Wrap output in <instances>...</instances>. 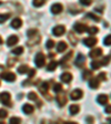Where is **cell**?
I'll return each instance as SVG.
<instances>
[{
    "instance_id": "obj_1",
    "label": "cell",
    "mask_w": 111,
    "mask_h": 124,
    "mask_svg": "<svg viewBox=\"0 0 111 124\" xmlns=\"http://www.w3.org/2000/svg\"><path fill=\"white\" fill-rule=\"evenodd\" d=\"M44 62H46V58H44L43 53L42 52H38L36 55V59H34V63L38 68H41L44 65Z\"/></svg>"
},
{
    "instance_id": "obj_2",
    "label": "cell",
    "mask_w": 111,
    "mask_h": 124,
    "mask_svg": "<svg viewBox=\"0 0 111 124\" xmlns=\"http://www.w3.org/2000/svg\"><path fill=\"white\" fill-rule=\"evenodd\" d=\"M0 78L6 81H8V82H13V81L16 80V74L12 72H3L2 74L0 75Z\"/></svg>"
},
{
    "instance_id": "obj_3",
    "label": "cell",
    "mask_w": 111,
    "mask_h": 124,
    "mask_svg": "<svg viewBox=\"0 0 111 124\" xmlns=\"http://www.w3.org/2000/svg\"><path fill=\"white\" fill-rule=\"evenodd\" d=\"M0 101H1V103L5 104V105L10 104V94L8 92H2L0 94Z\"/></svg>"
},
{
    "instance_id": "obj_4",
    "label": "cell",
    "mask_w": 111,
    "mask_h": 124,
    "mask_svg": "<svg viewBox=\"0 0 111 124\" xmlns=\"http://www.w3.org/2000/svg\"><path fill=\"white\" fill-rule=\"evenodd\" d=\"M97 42H98V40H97V38H94V37H89V38H85V40H83V43L87 46H90V48L96 46Z\"/></svg>"
},
{
    "instance_id": "obj_5",
    "label": "cell",
    "mask_w": 111,
    "mask_h": 124,
    "mask_svg": "<svg viewBox=\"0 0 111 124\" xmlns=\"http://www.w3.org/2000/svg\"><path fill=\"white\" fill-rule=\"evenodd\" d=\"M66 32V28L63 26H56L53 28V34L57 37H60Z\"/></svg>"
},
{
    "instance_id": "obj_6",
    "label": "cell",
    "mask_w": 111,
    "mask_h": 124,
    "mask_svg": "<svg viewBox=\"0 0 111 124\" xmlns=\"http://www.w3.org/2000/svg\"><path fill=\"white\" fill-rule=\"evenodd\" d=\"M62 10H63V7H62V5H60V3H54V5L51 6V12L53 13V15H58V13H60Z\"/></svg>"
},
{
    "instance_id": "obj_7",
    "label": "cell",
    "mask_w": 111,
    "mask_h": 124,
    "mask_svg": "<svg viewBox=\"0 0 111 124\" xmlns=\"http://www.w3.org/2000/svg\"><path fill=\"white\" fill-rule=\"evenodd\" d=\"M73 28H75V30L77 31L78 33H82V32H85V31L87 30V26L83 24V23H79V22L75 23Z\"/></svg>"
},
{
    "instance_id": "obj_8",
    "label": "cell",
    "mask_w": 111,
    "mask_h": 124,
    "mask_svg": "<svg viewBox=\"0 0 111 124\" xmlns=\"http://www.w3.org/2000/svg\"><path fill=\"white\" fill-rule=\"evenodd\" d=\"M83 95V92L81 90H79V89H77V90H75L71 94H70V98L72 99V100H79V99H81Z\"/></svg>"
},
{
    "instance_id": "obj_9",
    "label": "cell",
    "mask_w": 111,
    "mask_h": 124,
    "mask_svg": "<svg viewBox=\"0 0 111 124\" xmlns=\"http://www.w3.org/2000/svg\"><path fill=\"white\" fill-rule=\"evenodd\" d=\"M101 54H102V49L101 48H97V49H93L92 51L90 52V58H92V59H97L98 57H100Z\"/></svg>"
},
{
    "instance_id": "obj_10",
    "label": "cell",
    "mask_w": 111,
    "mask_h": 124,
    "mask_svg": "<svg viewBox=\"0 0 111 124\" xmlns=\"http://www.w3.org/2000/svg\"><path fill=\"white\" fill-rule=\"evenodd\" d=\"M89 85H90L91 89H98L99 85H100V82H99V78H93L89 81Z\"/></svg>"
},
{
    "instance_id": "obj_11",
    "label": "cell",
    "mask_w": 111,
    "mask_h": 124,
    "mask_svg": "<svg viewBox=\"0 0 111 124\" xmlns=\"http://www.w3.org/2000/svg\"><path fill=\"white\" fill-rule=\"evenodd\" d=\"M21 26H22V20H21V19L16 18L11 21V27H12L13 29H19Z\"/></svg>"
},
{
    "instance_id": "obj_12",
    "label": "cell",
    "mask_w": 111,
    "mask_h": 124,
    "mask_svg": "<svg viewBox=\"0 0 111 124\" xmlns=\"http://www.w3.org/2000/svg\"><path fill=\"white\" fill-rule=\"evenodd\" d=\"M18 42V37L17 36H10L9 38H8V40H7V44H8V46H15L16 43Z\"/></svg>"
},
{
    "instance_id": "obj_13",
    "label": "cell",
    "mask_w": 111,
    "mask_h": 124,
    "mask_svg": "<svg viewBox=\"0 0 111 124\" xmlns=\"http://www.w3.org/2000/svg\"><path fill=\"white\" fill-rule=\"evenodd\" d=\"M34 106L31 105V104H25L23 105V108H22V111L25 112L26 114H31L32 112H34Z\"/></svg>"
},
{
    "instance_id": "obj_14",
    "label": "cell",
    "mask_w": 111,
    "mask_h": 124,
    "mask_svg": "<svg viewBox=\"0 0 111 124\" xmlns=\"http://www.w3.org/2000/svg\"><path fill=\"white\" fill-rule=\"evenodd\" d=\"M98 103L99 104H107V102H108V95H106V94H100V95L98 96Z\"/></svg>"
},
{
    "instance_id": "obj_15",
    "label": "cell",
    "mask_w": 111,
    "mask_h": 124,
    "mask_svg": "<svg viewBox=\"0 0 111 124\" xmlns=\"http://www.w3.org/2000/svg\"><path fill=\"white\" fill-rule=\"evenodd\" d=\"M83 63H85V57H83V54L79 53L77 57V60H76V65L77 67H81Z\"/></svg>"
},
{
    "instance_id": "obj_16",
    "label": "cell",
    "mask_w": 111,
    "mask_h": 124,
    "mask_svg": "<svg viewBox=\"0 0 111 124\" xmlns=\"http://www.w3.org/2000/svg\"><path fill=\"white\" fill-rule=\"evenodd\" d=\"M72 80V75L70 74V73H63L61 75V81L65 83H69L70 81Z\"/></svg>"
},
{
    "instance_id": "obj_17",
    "label": "cell",
    "mask_w": 111,
    "mask_h": 124,
    "mask_svg": "<svg viewBox=\"0 0 111 124\" xmlns=\"http://www.w3.org/2000/svg\"><path fill=\"white\" fill-rule=\"evenodd\" d=\"M66 49H67V43L63 42V41H60L59 43H58L57 51L58 52H63V51H66Z\"/></svg>"
},
{
    "instance_id": "obj_18",
    "label": "cell",
    "mask_w": 111,
    "mask_h": 124,
    "mask_svg": "<svg viewBox=\"0 0 111 124\" xmlns=\"http://www.w3.org/2000/svg\"><path fill=\"white\" fill-rule=\"evenodd\" d=\"M79 110H80V108H79V105H77V104H72V105H70V108H69V111L72 115L77 114L78 112H79Z\"/></svg>"
},
{
    "instance_id": "obj_19",
    "label": "cell",
    "mask_w": 111,
    "mask_h": 124,
    "mask_svg": "<svg viewBox=\"0 0 111 124\" xmlns=\"http://www.w3.org/2000/svg\"><path fill=\"white\" fill-rule=\"evenodd\" d=\"M102 65V62H100V61H97V60H94V61H92L91 62V68H92L93 70H97V69H99V68Z\"/></svg>"
},
{
    "instance_id": "obj_20",
    "label": "cell",
    "mask_w": 111,
    "mask_h": 124,
    "mask_svg": "<svg viewBox=\"0 0 111 124\" xmlns=\"http://www.w3.org/2000/svg\"><path fill=\"white\" fill-rule=\"evenodd\" d=\"M57 101H58V103H59V105H62V106L67 103V99H66L65 96H61V95L57 96Z\"/></svg>"
},
{
    "instance_id": "obj_21",
    "label": "cell",
    "mask_w": 111,
    "mask_h": 124,
    "mask_svg": "<svg viewBox=\"0 0 111 124\" xmlns=\"http://www.w3.org/2000/svg\"><path fill=\"white\" fill-rule=\"evenodd\" d=\"M29 71V68L27 67V65H21V67L18 68V72L21 73V74H23V73H27Z\"/></svg>"
},
{
    "instance_id": "obj_22",
    "label": "cell",
    "mask_w": 111,
    "mask_h": 124,
    "mask_svg": "<svg viewBox=\"0 0 111 124\" xmlns=\"http://www.w3.org/2000/svg\"><path fill=\"white\" fill-rule=\"evenodd\" d=\"M22 52H23L22 46H18V48H16V49L12 50V53L16 54V55H20V54H22Z\"/></svg>"
},
{
    "instance_id": "obj_23",
    "label": "cell",
    "mask_w": 111,
    "mask_h": 124,
    "mask_svg": "<svg viewBox=\"0 0 111 124\" xmlns=\"http://www.w3.org/2000/svg\"><path fill=\"white\" fill-rule=\"evenodd\" d=\"M57 65H58V63H57L56 61H51V62H50V64L48 65V68H47V69H48V71H53V70L57 68Z\"/></svg>"
},
{
    "instance_id": "obj_24",
    "label": "cell",
    "mask_w": 111,
    "mask_h": 124,
    "mask_svg": "<svg viewBox=\"0 0 111 124\" xmlns=\"http://www.w3.org/2000/svg\"><path fill=\"white\" fill-rule=\"evenodd\" d=\"M10 17L9 13H3V15H0V23H3L6 20H8Z\"/></svg>"
},
{
    "instance_id": "obj_25",
    "label": "cell",
    "mask_w": 111,
    "mask_h": 124,
    "mask_svg": "<svg viewBox=\"0 0 111 124\" xmlns=\"http://www.w3.org/2000/svg\"><path fill=\"white\" fill-rule=\"evenodd\" d=\"M39 89H40V92H41V93H43V94H44V93H46L47 91H48V83H47V82L42 83V84H41V86H40V88H39Z\"/></svg>"
},
{
    "instance_id": "obj_26",
    "label": "cell",
    "mask_w": 111,
    "mask_h": 124,
    "mask_svg": "<svg viewBox=\"0 0 111 124\" xmlns=\"http://www.w3.org/2000/svg\"><path fill=\"white\" fill-rule=\"evenodd\" d=\"M87 31H88L89 34H94L98 32V28H96V27H90V28H87Z\"/></svg>"
},
{
    "instance_id": "obj_27",
    "label": "cell",
    "mask_w": 111,
    "mask_h": 124,
    "mask_svg": "<svg viewBox=\"0 0 111 124\" xmlns=\"http://www.w3.org/2000/svg\"><path fill=\"white\" fill-rule=\"evenodd\" d=\"M47 0H34V7H40V6H42L44 2H46Z\"/></svg>"
},
{
    "instance_id": "obj_28",
    "label": "cell",
    "mask_w": 111,
    "mask_h": 124,
    "mask_svg": "<svg viewBox=\"0 0 111 124\" xmlns=\"http://www.w3.org/2000/svg\"><path fill=\"white\" fill-rule=\"evenodd\" d=\"M87 17H89V18L90 19H92V20H94V21H97V22H99V21H100V18H99V17H97L96 15H93V13H88V15H87Z\"/></svg>"
},
{
    "instance_id": "obj_29",
    "label": "cell",
    "mask_w": 111,
    "mask_h": 124,
    "mask_svg": "<svg viewBox=\"0 0 111 124\" xmlns=\"http://www.w3.org/2000/svg\"><path fill=\"white\" fill-rule=\"evenodd\" d=\"M61 90H62L61 84H59V83H57V84H54V86H53V92L58 93V92H60Z\"/></svg>"
},
{
    "instance_id": "obj_30",
    "label": "cell",
    "mask_w": 111,
    "mask_h": 124,
    "mask_svg": "<svg viewBox=\"0 0 111 124\" xmlns=\"http://www.w3.org/2000/svg\"><path fill=\"white\" fill-rule=\"evenodd\" d=\"M104 46H111V34L104 38Z\"/></svg>"
},
{
    "instance_id": "obj_31",
    "label": "cell",
    "mask_w": 111,
    "mask_h": 124,
    "mask_svg": "<svg viewBox=\"0 0 111 124\" xmlns=\"http://www.w3.org/2000/svg\"><path fill=\"white\" fill-rule=\"evenodd\" d=\"M91 75H92V72H91V71H85L82 78L85 80H87V79H89V77H91Z\"/></svg>"
},
{
    "instance_id": "obj_32",
    "label": "cell",
    "mask_w": 111,
    "mask_h": 124,
    "mask_svg": "<svg viewBox=\"0 0 111 124\" xmlns=\"http://www.w3.org/2000/svg\"><path fill=\"white\" fill-rule=\"evenodd\" d=\"M21 120L19 119V117H11L10 120H9V123L11 124H15V123H20Z\"/></svg>"
},
{
    "instance_id": "obj_33",
    "label": "cell",
    "mask_w": 111,
    "mask_h": 124,
    "mask_svg": "<svg viewBox=\"0 0 111 124\" xmlns=\"http://www.w3.org/2000/svg\"><path fill=\"white\" fill-rule=\"evenodd\" d=\"M53 46H54V42L52 41V40H48V41H47L46 46L48 48V49H51V48H53Z\"/></svg>"
},
{
    "instance_id": "obj_34",
    "label": "cell",
    "mask_w": 111,
    "mask_h": 124,
    "mask_svg": "<svg viewBox=\"0 0 111 124\" xmlns=\"http://www.w3.org/2000/svg\"><path fill=\"white\" fill-rule=\"evenodd\" d=\"M79 1H80V3L83 6H90L91 2H92V0H79Z\"/></svg>"
},
{
    "instance_id": "obj_35",
    "label": "cell",
    "mask_w": 111,
    "mask_h": 124,
    "mask_svg": "<svg viewBox=\"0 0 111 124\" xmlns=\"http://www.w3.org/2000/svg\"><path fill=\"white\" fill-rule=\"evenodd\" d=\"M28 98L30 99V100H34V101H36L37 100V94L34 92H30L28 94Z\"/></svg>"
},
{
    "instance_id": "obj_36",
    "label": "cell",
    "mask_w": 111,
    "mask_h": 124,
    "mask_svg": "<svg viewBox=\"0 0 111 124\" xmlns=\"http://www.w3.org/2000/svg\"><path fill=\"white\" fill-rule=\"evenodd\" d=\"M7 114H8V112L6 111V110H0V119L7 117Z\"/></svg>"
},
{
    "instance_id": "obj_37",
    "label": "cell",
    "mask_w": 111,
    "mask_h": 124,
    "mask_svg": "<svg viewBox=\"0 0 111 124\" xmlns=\"http://www.w3.org/2000/svg\"><path fill=\"white\" fill-rule=\"evenodd\" d=\"M110 59H111L110 57H104V58H103V60H102V65H107V64H109V62H110Z\"/></svg>"
},
{
    "instance_id": "obj_38",
    "label": "cell",
    "mask_w": 111,
    "mask_h": 124,
    "mask_svg": "<svg viewBox=\"0 0 111 124\" xmlns=\"http://www.w3.org/2000/svg\"><path fill=\"white\" fill-rule=\"evenodd\" d=\"M99 79H100V80H102V81H104V80H107V77H106V73H100V74H99Z\"/></svg>"
},
{
    "instance_id": "obj_39",
    "label": "cell",
    "mask_w": 111,
    "mask_h": 124,
    "mask_svg": "<svg viewBox=\"0 0 111 124\" xmlns=\"http://www.w3.org/2000/svg\"><path fill=\"white\" fill-rule=\"evenodd\" d=\"M37 32H38L37 30H29V31H28V36H29V37H32L34 34H36Z\"/></svg>"
},
{
    "instance_id": "obj_40",
    "label": "cell",
    "mask_w": 111,
    "mask_h": 124,
    "mask_svg": "<svg viewBox=\"0 0 111 124\" xmlns=\"http://www.w3.org/2000/svg\"><path fill=\"white\" fill-rule=\"evenodd\" d=\"M104 111H106L108 114H110V113H111V105H107V106H106V110H104Z\"/></svg>"
},
{
    "instance_id": "obj_41",
    "label": "cell",
    "mask_w": 111,
    "mask_h": 124,
    "mask_svg": "<svg viewBox=\"0 0 111 124\" xmlns=\"http://www.w3.org/2000/svg\"><path fill=\"white\" fill-rule=\"evenodd\" d=\"M34 72H36V70H32V69H30V71H29V77H32V75L34 74Z\"/></svg>"
},
{
    "instance_id": "obj_42",
    "label": "cell",
    "mask_w": 111,
    "mask_h": 124,
    "mask_svg": "<svg viewBox=\"0 0 111 124\" xmlns=\"http://www.w3.org/2000/svg\"><path fill=\"white\" fill-rule=\"evenodd\" d=\"M87 121L88 122H93V119L92 117H87Z\"/></svg>"
},
{
    "instance_id": "obj_43",
    "label": "cell",
    "mask_w": 111,
    "mask_h": 124,
    "mask_svg": "<svg viewBox=\"0 0 111 124\" xmlns=\"http://www.w3.org/2000/svg\"><path fill=\"white\" fill-rule=\"evenodd\" d=\"M0 43H2V39H1V37H0Z\"/></svg>"
},
{
    "instance_id": "obj_44",
    "label": "cell",
    "mask_w": 111,
    "mask_h": 124,
    "mask_svg": "<svg viewBox=\"0 0 111 124\" xmlns=\"http://www.w3.org/2000/svg\"><path fill=\"white\" fill-rule=\"evenodd\" d=\"M108 122H110V123H111V117H109V119H108Z\"/></svg>"
},
{
    "instance_id": "obj_45",
    "label": "cell",
    "mask_w": 111,
    "mask_h": 124,
    "mask_svg": "<svg viewBox=\"0 0 111 124\" xmlns=\"http://www.w3.org/2000/svg\"><path fill=\"white\" fill-rule=\"evenodd\" d=\"M0 5H1V2H0Z\"/></svg>"
}]
</instances>
